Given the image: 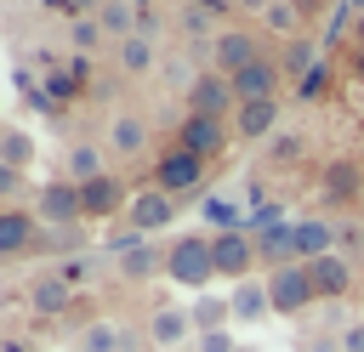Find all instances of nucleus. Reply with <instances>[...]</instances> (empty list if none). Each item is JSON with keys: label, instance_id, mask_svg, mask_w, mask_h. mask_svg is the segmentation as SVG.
<instances>
[{"label": "nucleus", "instance_id": "obj_1", "mask_svg": "<svg viewBox=\"0 0 364 352\" xmlns=\"http://www.w3.org/2000/svg\"><path fill=\"white\" fill-rule=\"evenodd\" d=\"M165 278L182 284V290H205L216 278V250L205 233H182L171 250H165Z\"/></svg>", "mask_w": 364, "mask_h": 352}, {"label": "nucleus", "instance_id": "obj_2", "mask_svg": "<svg viewBox=\"0 0 364 352\" xmlns=\"http://www.w3.org/2000/svg\"><path fill=\"white\" fill-rule=\"evenodd\" d=\"M154 187L171 193V199H193V193H205V159L188 153V148L159 153V165H154Z\"/></svg>", "mask_w": 364, "mask_h": 352}, {"label": "nucleus", "instance_id": "obj_3", "mask_svg": "<svg viewBox=\"0 0 364 352\" xmlns=\"http://www.w3.org/2000/svg\"><path fill=\"white\" fill-rule=\"evenodd\" d=\"M267 295H273V318H301L318 295H313V278H307V261L296 267H273L267 273Z\"/></svg>", "mask_w": 364, "mask_h": 352}, {"label": "nucleus", "instance_id": "obj_4", "mask_svg": "<svg viewBox=\"0 0 364 352\" xmlns=\"http://www.w3.org/2000/svg\"><path fill=\"white\" fill-rule=\"evenodd\" d=\"M34 216H40V227H80L85 221V199H80V182H46L40 193H34Z\"/></svg>", "mask_w": 364, "mask_h": 352}, {"label": "nucleus", "instance_id": "obj_5", "mask_svg": "<svg viewBox=\"0 0 364 352\" xmlns=\"http://www.w3.org/2000/svg\"><path fill=\"white\" fill-rule=\"evenodd\" d=\"M176 216H182V199L159 193L154 182H148V187H136V193H131V204H125V221H131V233H142V238H148V233H165Z\"/></svg>", "mask_w": 364, "mask_h": 352}, {"label": "nucleus", "instance_id": "obj_6", "mask_svg": "<svg viewBox=\"0 0 364 352\" xmlns=\"http://www.w3.org/2000/svg\"><path fill=\"white\" fill-rule=\"evenodd\" d=\"M262 57V34L256 28H216V40H210V68L216 74H239V68H250Z\"/></svg>", "mask_w": 364, "mask_h": 352}, {"label": "nucleus", "instance_id": "obj_7", "mask_svg": "<svg viewBox=\"0 0 364 352\" xmlns=\"http://www.w3.org/2000/svg\"><path fill=\"white\" fill-rule=\"evenodd\" d=\"M228 142H233V125L216 119V114H182V125H176V148H188L199 159L228 153Z\"/></svg>", "mask_w": 364, "mask_h": 352}, {"label": "nucleus", "instance_id": "obj_8", "mask_svg": "<svg viewBox=\"0 0 364 352\" xmlns=\"http://www.w3.org/2000/svg\"><path fill=\"white\" fill-rule=\"evenodd\" d=\"M210 250H216V278L245 284V278H250V267H262V255H256V238H250V233H216V238H210Z\"/></svg>", "mask_w": 364, "mask_h": 352}, {"label": "nucleus", "instance_id": "obj_9", "mask_svg": "<svg viewBox=\"0 0 364 352\" xmlns=\"http://www.w3.org/2000/svg\"><path fill=\"white\" fill-rule=\"evenodd\" d=\"M307 278H313V295H318V301H341V295H353V284H358V273H353V261H347L341 250L307 261Z\"/></svg>", "mask_w": 364, "mask_h": 352}, {"label": "nucleus", "instance_id": "obj_10", "mask_svg": "<svg viewBox=\"0 0 364 352\" xmlns=\"http://www.w3.org/2000/svg\"><path fill=\"white\" fill-rule=\"evenodd\" d=\"M228 102L239 108L233 79H228V74H216V68H205V74L193 79V91H188V108H182V114H216V119H228Z\"/></svg>", "mask_w": 364, "mask_h": 352}, {"label": "nucleus", "instance_id": "obj_11", "mask_svg": "<svg viewBox=\"0 0 364 352\" xmlns=\"http://www.w3.org/2000/svg\"><path fill=\"white\" fill-rule=\"evenodd\" d=\"M148 341H154L159 352H182V346L193 341V312H188V307H154V312H148Z\"/></svg>", "mask_w": 364, "mask_h": 352}, {"label": "nucleus", "instance_id": "obj_12", "mask_svg": "<svg viewBox=\"0 0 364 352\" xmlns=\"http://www.w3.org/2000/svg\"><path fill=\"white\" fill-rule=\"evenodd\" d=\"M279 85H284V68L273 57H256L250 68L233 74V97L239 102H267V97H279Z\"/></svg>", "mask_w": 364, "mask_h": 352}, {"label": "nucleus", "instance_id": "obj_13", "mask_svg": "<svg viewBox=\"0 0 364 352\" xmlns=\"http://www.w3.org/2000/svg\"><path fill=\"white\" fill-rule=\"evenodd\" d=\"M34 244H40V216L23 204H6L0 210V255H23Z\"/></svg>", "mask_w": 364, "mask_h": 352}, {"label": "nucleus", "instance_id": "obj_14", "mask_svg": "<svg viewBox=\"0 0 364 352\" xmlns=\"http://www.w3.org/2000/svg\"><path fill=\"white\" fill-rule=\"evenodd\" d=\"M279 131V97H267V102H239L233 108V136L239 142H267Z\"/></svg>", "mask_w": 364, "mask_h": 352}, {"label": "nucleus", "instance_id": "obj_15", "mask_svg": "<svg viewBox=\"0 0 364 352\" xmlns=\"http://www.w3.org/2000/svg\"><path fill=\"white\" fill-rule=\"evenodd\" d=\"M336 238H341V227H336L330 216H296V255H301V261L330 255V250H336Z\"/></svg>", "mask_w": 364, "mask_h": 352}, {"label": "nucleus", "instance_id": "obj_16", "mask_svg": "<svg viewBox=\"0 0 364 352\" xmlns=\"http://www.w3.org/2000/svg\"><path fill=\"white\" fill-rule=\"evenodd\" d=\"M80 199H85V216H91V221H102V216H114V210L125 216V204H131V193H125L119 176H97V182H85Z\"/></svg>", "mask_w": 364, "mask_h": 352}, {"label": "nucleus", "instance_id": "obj_17", "mask_svg": "<svg viewBox=\"0 0 364 352\" xmlns=\"http://www.w3.org/2000/svg\"><path fill=\"white\" fill-rule=\"evenodd\" d=\"M228 307H233V324H262V318L273 312V295H267V278H245V284H233V295H228Z\"/></svg>", "mask_w": 364, "mask_h": 352}, {"label": "nucleus", "instance_id": "obj_18", "mask_svg": "<svg viewBox=\"0 0 364 352\" xmlns=\"http://www.w3.org/2000/svg\"><path fill=\"white\" fill-rule=\"evenodd\" d=\"M142 148H148V119H142V114H114V125H108V153L131 159V153H142Z\"/></svg>", "mask_w": 364, "mask_h": 352}, {"label": "nucleus", "instance_id": "obj_19", "mask_svg": "<svg viewBox=\"0 0 364 352\" xmlns=\"http://www.w3.org/2000/svg\"><path fill=\"white\" fill-rule=\"evenodd\" d=\"M63 170H68V182H80V187H85V182H97V176H108V170H102V148H97V142H85V136H80V142H68Z\"/></svg>", "mask_w": 364, "mask_h": 352}, {"label": "nucleus", "instance_id": "obj_20", "mask_svg": "<svg viewBox=\"0 0 364 352\" xmlns=\"http://www.w3.org/2000/svg\"><path fill=\"white\" fill-rule=\"evenodd\" d=\"M131 346V335L114 324V318H97V324H85L80 335H74V352H125Z\"/></svg>", "mask_w": 364, "mask_h": 352}, {"label": "nucleus", "instance_id": "obj_21", "mask_svg": "<svg viewBox=\"0 0 364 352\" xmlns=\"http://www.w3.org/2000/svg\"><path fill=\"white\" fill-rule=\"evenodd\" d=\"M205 216H210L216 233H245V227H250V210H245L233 193H205Z\"/></svg>", "mask_w": 364, "mask_h": 352}, {"label": "nucleus", "instance_id": "obj_22", "mask_svg": "<svg viewBox=\"0 0 364 352\" xmlns=\"http://www.w3.org/2000/svg\"><path fill=\"white\" fill-rule=\"evenodd\" d=\"M188 312H193V335H216V329H228V324H233V307H228L222 295H199Z\"/></svg>", "mask_w": 364, "mask_h": 352}, {"label": "nucleus", "instance_id": "obj_23", "mask_svg": "<svg viewBox=\"0 0 364 352\" xmlns=\"http://www.w3.org/2000/svg\"><path fill=\"white\" fill-rule=\"evenodd\" d=\"M97 28H102V34H114V40H131V34H142V28H136V6H131V0H102V11H97Z\"/></svg>", "mask_w": 364, "mask_h": 352}, {"label": "nucleus", "instance_id": "obj_24", "mask_svg": "<svg viewBox=\"0 0 364 352\" xmlns=\"http://www.w3.org/2000/svg\"><path fill=\"white\" fill-rule=\"evenodd\" d=\"M364 182H358V165H347V159H336L330 170H324V187H318V199L324 204H336V199H353Z\"/></svg>", "mask_w": 364, "mask_h": 352}, {"label": "nucleus", "instance_id": "obj_25", "mask_svg": "<svg viewBox=\"0 0 364 352\" xmlns=\"http://www.w3.org/2000/svg\"><path fill=\"white\" fill-rule=\"evenodd\" d=\"M279 68H284V79H301L307 68H318V40H301V34H296V40L284 45Z\"/></svg>", "mask_w": 364, "mask_h": 352}, {"label": "nucleus", "instance_id": "obj_26", "mask_svg": "<svg viewBox=\"0 0 364 352\" xmlns=\"http://www.w3.org/2000/svg\"><path fill=\"white\" fill-rule=\"evenodd\" d=\"M119 68H125V74H148V68H154V40H148V34L119 40Z\"/></svg>", "mask_w": 364, "mask_h": 352}, {"label": "nucleus", "instance_id": "obj_27", "mask_svg": "<svg viewBox=\"0 0 364 352\" xmlns=\"http://www.w3.org/2000/svg\"><path fill=\"white\" fill-rule=\"evenodd\" d=\"M262 28H273V34L296 40V28H301V6H296V0H273V6L262 11Z\"/></svg>", "mask_w": 364, "mask_h": 352}, {"label": "nucleus", "instance_id": "obj_28", "mask_svg": "<svg viewBox=\"0 0 364 352\" xmlns=\"http://www.w3.org/2000/svg\"><path fill=\"white\" fill-rule=\"evenodd\" d=\"M330 85H336V68H330V62L318 57V68H307V74L296 79V97H301V102H318V97L330 91Z\"/></svg>", "mask_w": 364, "mask_h": 352}, {"label": "nucleus", "instance_id": "obj_29", "mask_svg": "<svg viewBox=\"0 0 364 352\" xmlns=\"http://www.w3.org/2000/svg\"><path fill=\"white\" fill-rule=\"evenodd\" d=\"M34 159V142L23 136V131H0V165H11V170H23Z\"/></svg>", "mask_w": 364, "mask_h": 352}, {"label": "nucleus", "instance_id": "obj_30", "mask_svg": "<svg viewBox=\"0 0 364 352\" xmlns=\"http://www.w3.org/2000/svg\"><path fill=\"white\" fill-rule=\"evenodd\" d=\"M63 307H68V284H63L57 273L40 278V284H34V312H63Z\"/></svg>", "mask_w": 364, "mask_h": 352}, {"label": "nucleus", "instance_id": "obj_31", "mask_svg": "<svg viewBox=\"0 0 364 352\" xmlns=\"http://www.w3.org/2000/svg\"><path fill=\"white\" fill-rule=\"evenodd\" d=\"M182 34H205V40H216L210 34V17H205V6L193 0V6H182Z\"/></svg>", "mask_w": 364, "mask_h": 352}, {"label": "nucleus", "instance_id": "obj_32", "mask_svg": "<svg viewBox=\"0 0 364 352\" xmlns=\"http://www.w3.org/2000/svg\"><path fill=\"white\" fill-rule=\"evenodd\" d=\"M336 341H341V352H364V312L347 318V324L336 329Z\"/></svg>", "mask_w": 364, "mask_h": 352}, {"label": "nucleus", "instance_id": "obj_33", "mask_svg": "<svg viewBox=\"0 0 364 352\" xmlns=\"http://www.w3.org/2000/svg\"><path fill=\"white\" fill-rule=\"evenodd\" d=\"M193 352H239V346H233V329H216V335H193Z\"/></svg>", "mask_w": 364, "mask_h": 352}, {"label": "nucleus", "instance_id": "obj_34", "mask_svg": "<svg viewBox=\"0 0 364 352\" xmlns=\"http://www.w3.org/2000/svg\"><path fill=\"white\" fill-rule=\"evenodd\" d=\"M74 45H80V51H97V45H102V28H97V17H91V23H85V17L74 23Z\"/></svg>", "mask_w": 364, "mask_h": 352}, {"label": "nucleus", "instance_id": "obj_35", "mask_svg": "<svg viewBox=\"0 0 364 352\" xmlns=\"http://www.w3.org/2000/svg\"><path fill=\"white\" fill-rule=\"evenodd\" d=\"M80 238H85L80 227H46V244H51V250H74Z\"/></svg>", "mask_w": 364, "mask_h": 352}, {"label": "nucleus", "instance_id": "obj_36", "mask_svg": "<svg viewBox=\"0 0 364 352\" xmlns=\"http://www.w3.org/2000/svg\"><path fill=\"white\" fill-rule=\"evenodd\" d=\"M23 187V170H11V165H0V199H11Z\"/></svg>", "mask_w": 364, "mask_h": 352}, {"label": "nucleus", "instance_id": "obj_37", "mask_svg": "<svg viewBox=\"0 0 364 352\" xmlns=\"http://www.w3.org/2000/svg\"><path fill=\"white\" fill-rule=\"evenodd\" d=\"M301 148V136H273V159H290Z\"/></svg>", "mask_w": 364, "mask_h": 352}, {"label": "nucleus", "instance_id": "obj_38", "mask_svg": "<svg viewBox=\"0 0 364 352\" xmlns=\"http://www.w3.org/2000/svg\"><path fill=\"white\" fill-rule=\"evenodd\" d=\"M233 6H239V11H256V17H262V11L273 6V0H233Z\"/></svg>", "mask_w": 364, "mask_h": 352}, {"label": "nucleus", "instance_id": "obj_39", "mask_svg": "<svg viewBox=\"0 0 364 352\" xmlns=\"http://www.w3.org/2000/svg\"><path fill=\"white\" fill-rule=\"evenodd\" d=\"M68 11H102V0H68Z\"/></svg>", "mask_w": 364, "mask_h": 352}, {"label": "nucleus", "instance_id": "obj_40", "mask_svg": "<svg viewBox=\"0 0 364 352\" xmlns=\"http://www.w3.org/2000/svg\"><path fill=\"white\" fill-rule=\"evenodd\" d=\"M353 45H358V57H364V17L353 23Z\"/></svg>", "mask_w": 364, "mask_h": 352}, {"label": "nucleus", "instance_id": "obj_41", "mask_svg": "<svg viewBox=\"0 0 364 352\" xmlns=\"http://www.w3.org/2000/svg\"><path fill=\"white\" fill-rule=\"evenodd\" d=\"M0 352H28V346L23 341H0Z\"/></svg>", "mask_w": 364, "mask_h": 352}]
</instances>
